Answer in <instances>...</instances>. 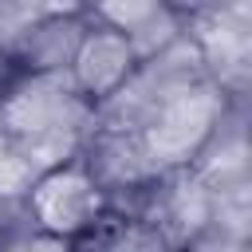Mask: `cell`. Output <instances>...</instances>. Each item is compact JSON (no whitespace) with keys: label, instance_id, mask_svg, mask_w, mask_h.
I'll list each match as a JSON object with an SVG mask.
<instances>
[{"label":"cell","instance_id":"3957f363","mask_svg":"<svg viewBox=\"0 0 252 252\" xmlns=\"http://www.w3.org/2000/svg\"><path fill=\"white\" fill-rule=\"evenodd\" d=\"M28 217L39 232H51V236H63V240H79L87 236L102 217H106V193L94 185V177L83 169V161H67L51 173H43L28 197Z\"/></svg>","mask_w":252,"mask_h":252},{"label":"cell","instance_id":"277c9868","mask_svg":"<svg viewBox=\"0 0 252 252\" xmlns=\"http://www.w3.org/2000/svg\"><path fill=\"white\" fill-rule=\"evenodd\" d=\"M91 24L83 16H39L8 47V59L20 63V75H67Z\"/></svg>","mask_w":252,"mask_h":252},{"label":"cell","instance_id":"5b68a950","mask_svg":"<svg viewBox=\"0 0 252 252\" xmlns=\"http://www.w3.org/2000/svg\"><path fill=\"white\" fill-rule=\"evenodd\" d=\"M134 67H138V59H134V47H130V39L122 32L91 28L79 55H75V63H71V79L91 102H102L106 94H114L130 79Z\"/></svg>","mask_w":252,"mask_h":252},{"label":"cell","instance_id":"7a4b0ae2","mask_svg":"<svg viewBox=\"0 0 252 252\" xmlns=\"http://www.w3.org/2000/svg\"><path fill=\"white\" fill-rule=\"evenodd\" d=\"M189 39L197 43L201 67L217 91L232 102H248L252 87V20H248V0H224L217 12L193 20Z\"/></svg>","mask_w":252,"mask_h":252},{"label":"cell","instance_id":"8992f818","mask_svg":"<svg viewBox=\"0 0 252 252\" xmlns=\"http://www.w3.org/2000/svg\"><path fill=\"white\" fill-rule=\"evenodd\" d=\"M209 189L244 185L248 181V102H228L224 118L201 146V154L189 165Z\"/></svg>","mask_w":252,"mask_h":252},{"label":"cell","instance_id":"9c48e42d","mask_svg":"<svg viewBox=\"0 0 252 252\" xmlns=\"http://www.w3.org/2000/svg\"><path fill=\"white\" fill-rule=\"evenodd\" d=\"M43 12H39V0H0V55H8V47L24 35L28 24H35Z\"/></svg>","mask_w":252,"mask_h":252},{"label":"cell","instance_id":"52a82bcc","mask_svg":"<svg viewBox=\"0 0 252 252\" xmlns=\"http://www.w3.org/2000/svg\"><path fill=\"white\" fill-rule=\"evenodd\" d=\"M158 8H161V0H87L83 20H87L91 28H110V32L130 35V32L142 28Z\"/></svg>","mask_w":252,"mask_h":252},{"label":"cell","instance_id":"ba28073f","mask_svg":"<svg viewBox=\"0 0 252 252\" xmlns=\"http://www.w3.org/2000/svg\"><path fill=\"white\" fill-rule=\"evenodd\" d=\"M248 220H252V205H248V181L244 185H224L213 189V209H209V228L232 240L248 244Z\"/></svg>","mask_w":252,"mask_h":252},{"label":"cell","instance_id":"30bf717a","mask_svg":"<svg viewBox=\"0 0 252 252\" xmlns=\"http://www.w3.org/2000/svg\"><path fill=\"white\" fill-rule=\"evenodd\" d=\"M181 252H248V244H244V240H232V236H220V232H213V228H205V232H197L193 240H185Z\"/></svg>","mask_w":252,"mask_h":252},{"label":"cell","instance_id":"6da1fadb","mask_svg":"<svg viewBox=\"0 0 252 252\" xmlns=\"http://www.w3.org/2000/svg\"><path fill=\"white\" fill-rule=\"evenodd\" d=\"M232 98H224V91H217L209 79L185 83L177 91H169L154 114L146 118L142 146L150 154V161L158 165V173L169 169H189L193 158L201 154V146L209 142V134L217 130V122L224 118Z\"/></svg>","mask_w":252,"mask_h":252},{"label":"cell","instance_id":"8fae6325","mask_svg":"<svg viewBox=\"0 0 252 252\" xmlns=\"http://www.w3.org/2000/svg\"><path fill=\"white\" fill-rule=\"evenodd\" d=\"M87 0H39L43 16H83Z\"/></svg>","mask_w":252,"mask_h":252}]
</instances>
